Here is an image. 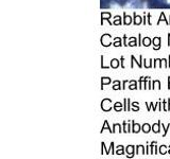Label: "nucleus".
Returning <instances> with one entry per match:
<instances>
[{
	"instance_id": "f257e3e1",
	"label": "nucleus",
	"mask_w": 170,
	"mask_h": 159,
	"mask_svg": "<svg viewBox=\"0 0 170 159\" xmlns=\"http://www.w3.org/2000/svg\"><path fill=\"white\" fill-rule=\"evenodd\" d=\"M101 107H102V109L105 110V111L110 110L111 109V100H109V99L103 100L101 103Z\"/></svg>"
},
{
	"instance_id": "f03ea898",
	"label": "nucleus",
	"mask_w": 170,
	"mask_h": 159,
	"mask_svg": "<svg viewBox=\"0 0 170 159\" xmlns=\"http://www.w3.org/2000/svg\"><path fill=\"white\" fill-rule=\"evenodd\" d=\"M101 43H102V45L105 46V47L110 46L111 45V36H110V35H107V34L103 35L102 38H101Z\"/></svg>"
},
{
	"instance_id": "7ed1b4c3",
	"label": "nucleus",
	"mask_w": 170,
	"mask_h": 159,
	"mask_svg": "<svg viewBox=\"0 0 170 159\" xmlns=\"http://www.w3.org/2000/svg\"><path fill=\"white\" fill-rule=\"evenodd\" d=\"M111 66H112L113 68H117L118 66H119V61H118L117 60H113L112 61H111Z\"/></svg>"
},
{
	"instance_id": "20e7f679",
	"label": "nucleus",
	"mask_w": 170,
	"mask_h": 159,
	"mask_svg": "<svg viewBox=\"0 0 170 159\" xmlns=\"http://www.w3.org/2000/svg\"><path fill=\"white\" fill-rule=\"evenodd\" d=\"M150 43H151L150 38H148V37L144 38V40H143V43H144V46H150Z\"/></svg>"
},
{
	"instance_id": "39448f33",
	"label": "nucleus",
	"mask_w": 170,
	"mask_h": 159,
	"mask_svg": "<svg viewBox=\"0 0 170 159\" xmlns=\"http://www.w3.org/2000/svg\"><path fill=\"white\" fill-rule=\"evenodd\" d=\"M159 37H156V38H154L153 39V42H154V43H155V49H158L159 48Z\"/></svg>"
},
{
	"instance_id": "423d86ee",
	"label": "nucleus",
	"mask_w": 170,
	"mask_h": 159,
	"mask_svg": "<svg viewBox=\"0 0 170 159\" xmlns=\"http://www.w3.org/2000/svg\"><path fill=\"white\" fill-rule=\"evenodd\" d=\"M133 132H134V133H138V132H139V125H138V124H134V126H133Z\"/></svg>"
},
{
	"instance_id": "0eeeda50",
	"label": "nucleus",
	"mask_w": 170,
	"mask_h": 159,
	"mask_svg": "<svg viewBox=\"0 0 170 159\" xmlns=\"http://www.w3.org/2000/svg\"><path fill=\"white\" fill-rule=\"evenodd\" d=\"M143 130H144L145 133H148L149 130H150V126H149L148 124H145V125L143 126Z\"/></svg>"
},
{
	"instance_id": "6e6552de",
	"label": "nucleus",
	"mask_w": 170,
	"mask_h": 159,
	"mask_svg": "<svg viewBox=\"0 0 170 159\" xmlns=\"http://www.w3.org/2000/svg\"><path fill=\"white\" fill-rule=\"evenodd\" d=\"M134 22H135V25H139L140 24V17L136 16L135 15V20H134Z\"/></svg>"
},
{
	"instance_id": "1a4fd4ad",
	"label": "nucleus",
	"mask_w": 170,
	"mask_h": 159,
	"mask_svg": "<svg viewBox=\"0 0 170 159\" xmlns=\"http://www.w3.org/2000/svg\"><path fill=\"white\" fill-rule=\"evenodd\" d=\"M125 25H129V24H131V17H127V15L125 16Z\"/></svg>"
},
{
	"instance_id": "9d476101",
	"label": "nucleus",
	"mask_w": 170,
	"mask_h": 159,
	"mask_svg": "<svg viewBox=\"0 0 170 159\" xmlns=\"http://www.w3.org/2000/svg\"><path fill=\"white\" fill-rule=\"evenodd\" d=\"M115 109L117 110V111H118V110L121 109V104H120V103H116L115 104Z\"/></svg>"
},
{
	"instance_id": "9b49d317",
	"label": "nucleus",
	"mask_w": 170,
	"mask_h": 159,
	"mask_svg": "<svg viewBox=\"0 0 170 159\" xmlns=\"http://www.w3.org/2000/svg\"><path fill=\"white\" fill-rule=\"evenodd\" d=\"M158 126H159V123H158V124H155V125H153V130H154V132H155V133H158Z\"/></svg>"
},
{
	"instance_id": "f8f14e48",
	"label": "nucleus",
	"mask_w": 170,
	"mask_h": 159,
	"mask_svg": "<svg viewBox=\"0 0 170 159\" xmlns=\"http://www.w3.org/2000/svg\"><path fill=\"white\" fill-rule=\"evenodd\" d=\"M110 80L107 79V78H103L102 79V84H107V83H110Z\"/></svg>"
},
{
	"instance_id": "ddd939ff",
	"label": "nucleus",
	"mask_w": 170,
	"mask_h": 159,
	"mask_svg": "<svg viewBox=\"0 0 170 159\" xmlns=\"http://www.w3.org/2000/svg\"><path fill=\"white\" fill-rule=\"evenodd\" d=\"M159 152H161L162 154L166 153V148H165V145H162V148H161V150H159Z\"/></svg>"
},
{
	"instance_id": "4468645a",
	"label": "nucleus",
	"mask_w": 170,
	"mask_h": 159,
	"mask_svg": "<svg viewBox=\"0 0 170 159\" xmlns=\"http://www.w3.org/2000/svg\"><path fill=\"white\" fill-rule=\"evenodd\" d=\"M110 16L111 15L109 14V13H103V14H102V18H109Z\"/></svg>"
},
{
	"instance_id": "2eb2a0df",
	"label": "nucleus",
	"mask_w": 170,
	"mask_h": 159,
	"mask_svg": "<svg viewBox=\"0 0 170 159\" xmlns=\"http://www.w3.org/2000/svg\"><path fill=\"white\" fill-rule=\"evenodd\" d=\"M123 153V151H122V147H119L118 148V150H117V154L119 155V154H122Z\"/></svg>"
},
{
	"instance_id": "dca6fc26",
	"label": "nucleus",
	"mask_w": 170,
	"mask_h": 159,
	"mask_svg": "<svg viewBox=\"0 0 170 159\" xmlns=\"http://www.w3.org/2000/svg\"><path fill=\"white\" fill-rule=\"evenodd\" d=\"M128 151H129L130 153H132V152H133V147H132V145H130V147L128 148Z\"/></svg>"
}]
</instances>
